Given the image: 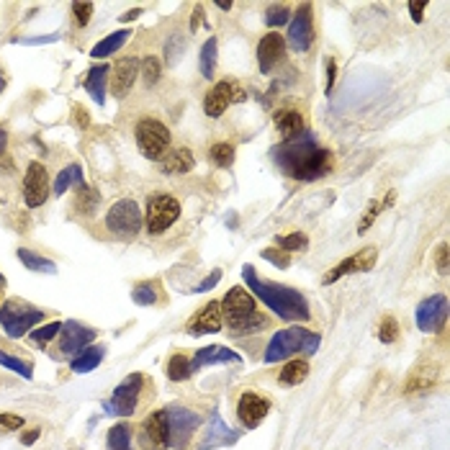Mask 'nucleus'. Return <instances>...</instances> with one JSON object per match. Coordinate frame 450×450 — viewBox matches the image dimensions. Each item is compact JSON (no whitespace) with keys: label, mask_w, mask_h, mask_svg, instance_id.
<instances>
[{"label":"nucleus","mask_w":450,"mask_h":450,"mask_svg":"<svg viewBox=\"0 0 450 450\" xmlns=\"http://www.w3.org/2000/svg\"><path fill=\"white\" fill-rule=\"evenodd\" d=\"M273 160L296 181H317L332 168V152L319 147L311 131H301L296 140H286L273 147Z\"/></svg>","instance_id":"obj_1"},{"label":"nucleus","mask_w":450,"mask_h":450,"mask_svg":"<svg viewBox=\"0 0 450 450\" xmlns=\"http://www.w3.org/2000/svg\"><path fill=\"white\" fill-rule=\"evenodd\" d=\"M242 278L250 286V291L255 293L257 299L263 301L273 314H278L280 319L286 321H306L311 319L309 301L304 299V293L296 289L280 286V283H270V280H260L252 265L242 268Z\"/></svg>","instance_id":"obj_2"},{"label":"nucleus","mask_w":450,"mask_h":450,"mask_svg":"<svg viewBox=\"0 0 450 450\" xmlns=\"http://www.w3.org/2000/svg\"><path fill=\"white\" fill-rule=\"evenodd\" d=\"M222 311L226 317V327L235 334L257 332V330L268 327V317H263L257 311L255 296L247 293L242 286H235L232 291H226L224 301H222Z\"/></svg>","instance_id":"obj_3"},{"label":"nucleus","mask_w":450,"mask_h":450,"mask_svg":"<svg viewBox=\"0 0 450 450\" xmlns=\"http://www.w3.org/2000/svg\"><path fill=\"white\" fill-rule=\"evenodd\" d=\"M321 337L317 332H309L306 327H289L273 334L265 350V363H278V360H289L296 353H317Z\"/></svg>","instance_id":"obj_4"},{"label":"nucleus","mask_w":450,"mask_h":450,"mask_svg":"<svg viewBox=\"0 0 450 450\" xmlns=\"http://www.w3.org/2000/svg\"><path fill=\"white\" fill-rule=\"evenodd\" d=\"M44 319V311L42 309H34L29 304H23V301H5L3 306H0V327H3V332L8 334V337H23V334L31 330L34 324H39Z\"/></svg>","instance_id":"obj_5"},{"label":"nucleus","mask_w":450,"mask_h":450,"mask_svg":"<svg viewBox=\"0 0 450 450\" xmlns=\"http://www.w3.org/2000/svg\"><path fill=\"white\" fill-rule=\"evenodd\" d=\"M134 140L147 160H160L170 144V129L157 118H142L134 129Z\"/></svg>","instance_id":"obj_6"},{"label":"nucleus","mask_w":450,"mask_h":450,"mask_svg":"<svg viewBox=\"0 0 450 450\" xmlns=\"http://www.w3.org/2000/svg\"><path fill=\"white\" fill-rule=\"evenodd\" d=\"M142 209L131 198H121L108 209L106 214V229L116 237H134L142 229Z\"/></svg>","instance_id":"obj_7"},{"label":"nucleus","mask_w":450,"mask_h":450,"mask_svg":"<svg viewBox=\"0 0 450 450\" xmlns=\"http://www.w3.org/2000/svg\"><path fill=\"white\" fill-rule=\"evenodd\" d=\"M181 216V204L178 198L172 196H165V193H157L152 196L150 204H147V232L150 235H162L165 229H170Z\"/></svg>","instance_id":"obj_8"},{"label":"nucleus","mask_w":450,"mask_h":450,"mask_svg":"<svg viewBox=\"0 0 450 450\" xmlns=\"http://www.w3.org/2000/svg\"><path fill=\"white\" fill-rule=\"evenodd\" d=\"M142 386H144V375L142 373L127 375V378L116 386L114 397L106 401V412L116 414V417H131L134 409H137V404H140Z\"/></svg>","instance_id":"obj_9"},{"label":"nucleus","mask_w":450,"mask_h":450,"mask_svg":"<svg viewBox=\"0 0 450 450\" xmlns=\"http://www.w3.org/2000/svg\"><path fill=\"white\" fill-rule=\"evenodd\" d=\"M168 427H170V448L183 450L191 442L193 432L201 427V417L193 409H165Z\"/></svg>","instance_id":"obj_10"},{"label":"nucleus","mask_w":450,"mask_h":450,"mask_svg":"<svg viewBox=\"0 0 450 450\" xmlns=\"http://www.w3.org/2000/svg\"><path fill=\"white\" fill-rule=\"evenodd\" d=\"M49 198V175L42 162H29L23 175V201L29 209H39Z\"/></svg>","instance_id":"obj_11"},{"label":"nucleus","mask_w":450,"mask_h":450,"mask_svg":"<svg viewBox=\"0 0 450 450\" xmlns=\"http://www.w3.org/2000/svg\"><path fill=\"white\" fill-rule=\"evenodd\" d=\"M375 260H378L375 247H363L360 252L345 257L340 265H334V268L330 270L324 278H321V286H332V283H337L340 278H345V276H353V273H368V270L375 265Z\"/></svg>","instance_id":"obj_12"},{"label":"nucleus","mask_w":450,"mask_h":450,"mask_svg":"<svg viewBox=\"0 0 450 450\" xmlns=\"http://www.w3.org/2000/svg\"><path fill=\"white\" fill-rule=\"evenodd\" d=\"M448 319V299L438 293L429 296L417 306V327L422 332H440Z\"/></svg>","instance_id":"obj_13"},{"label":"nucleus","mask_w":450,"mask_h":450,"mask_svg":"<svg viewBox=\"0 0 450 450\" xmlns=\"http://www.w3.org/2000/svg\"><path fill=\"white\" fill-rule=\"evenodd\" d=\"M314 39V26H311V5L301 3L289 26V47L293 52H306Z\"/></svg>","instance_id":"obj_14"},{"label":"nucleus","mask_w":450,"mask_h":450,"mask_svg":"<svg viewBox=\"0 0 450 450\" xmlns=\"http://www.w3.org/2000/svg\"><path fill=\"white\" fill-rule=\"evenodd\" d=\"M98 337L96 330H90L80 321H62V330H59V350L67 355H80L88 345Z\"/></svg>","instance_id":"obj_15"},{"label":"nucleus","mask_w":450,"mask_h":450,"mask_svg":"<svg viewBox=\"0 0 450 450\" xmlns=\"http://www.w3.org/2000/svg\"><path fill=\"white\" fill-rule=\"evenodd\" d=\"M268 412H270V401L263 399L260 394H255V391H247L237 401V417L242 422V427L247 429H255L263 419L268 417Z\"/></svg>","instance_id":"obj_16"},{"label":"nucleus","mask_w":450,"mask_h":450,"mask_svg":"<svg viewBox=\"0 0 450 450\" xmlns=\"http://www.w3.org/2000/svg\"><path fill=\"white\" fill-rule=\"evenodd\" d=\"M242 96L239 90H237V85L232 83V80H222V83H216L209 93H206L204 98V111H206V116H222L226 108L235 103L237 98Z\"/></svg>","instance_id":"obj_17"},{"label":"nucleus","mask_w":450,"mask_h":450,"mask_svg":"<svg viewBox=\"0 0 450 450\" xmlns=\"http://www.w3.org/2000/svg\"><path fill=\"white\" fill-rule=\"evenodd\" d=\"M140 75V59L137 57H124L114 64V75H111V93L114 98L129 96V90L134 88V80Z\"/></svg>","instance_id":"obj_18"},{"label":"nucleus","mask_w":450,"mask_h":450,"mask_svg":"<svg viewBox=\"0 0 450 450\" xmlns=\"http://www.w3.org/2000/svg\"><path fill=\"white\" fill-rule=\"evenodd\" d=\"M283 54H286V39L276 31L265 34V36L260 39V44H257V64H260V72L268 75L270 70L283 59Z\"/></svg>","instance_id":"obj_19"},{"label":"nucleus","mask_w":450,"mask_h":450,"mask_svg":"<svg viewBox=\"0 0 450 450\" xmlns=\"http://www.w3.org/2000/svg\"><path fill=\"white\" fill-rule=\"evenodd\" d=\"M150 448H170V427H168V417L165 412H152L147 422L142 425V445Z\"/></svg>","instance_id":"obj_20"},{"label":"nucleus","mask_w":450,"mask_h":450,"mask_svg":"<svg viewBox=\"0 0 450 450\" xmlns=\"http://www.w3.org/2000/svg\"><path fill=\"white\" fill-rule=\"evenodd\" d=\"M188 332L191 334H216L222 332V304H206L204 309L198 311L191 321H188Z\"/></svg>","instance_id":"obj_21"},{"label":"nucleus","mask_w":450,"mask_h":450,"mask_svg":"<svg viewBox=\"0 0 450 450\" xmlns=\"http://www.w3.org/2000/svg\"><path fill=\"white\" fill-rule=\"evenodd\" d=\"M232 442H237V432H232L229 425L219 417V412H214L211 419H209V425H206V435L198 448L214 450V448H222V445H232Z\"/></svg>","instance_id":"obj_22"},{"label":"nucleus","mask_w":450,"mask_h":450,"mask_svg":"<svg viewBox=\"0 0 450 450\" xmlns=\"http://www.w3.org/2000/svg\"><path fill=\"white\" fill-rule=\"evenodd\" d=\"M214 363H242V358L235 350L224 347V345H206V347H201L198 353L193 355L191 368L196 371V368H206V365Z\"/></svg>","instance_id":"obj_23"},{"label":"nucleus","mask_w":450,"mask_h":450,"mask_svg":"<svg viewBox=\"0 0 450 450\" xmlns=\"http://www.w3.org/2000/svg\"><path fill=\"white\" fill-rule=\"evenodd\" d=\"M435 384H438V365H417L409 373L404 391L407 394H425L429 388H435Z\"/></svg>","instance_id":"obj_24"},{"label":"nucleus","mask_w":450,"mask_h":450,"mask_svg":"<svg viewBox=\"0 0 450 450\" xmlns=\"http://www.w3.org/2000/svg\"><path fill=\"white\" fill-rule=\"evenodd\" d=\"M83 85H85V90L90 93V98L96 101L98 106H103L106 103V88H108V64H93L88 70Z\"/></svg>","instance_id":"obj_25"},{"label":"nucleus","mask_w":450,"mask_h":450,"mask_svg":"<svg viewBox=\"0 0 450 450\" xmlns=\"http://www.w3.org/2000/svg\"><path fill=\"white\" fill-rule=\"evenodd\" d=\"M196 168V160H193V152L181 147V150L168 152L160 162V170L168 172V175H183V172H191Z\"/></svg>","instance_id":"obj_26"},{"label":"nucleus","mask_w":450,"mask_h":450,"mask_svg":"<svg viewBox=\"0 0 450 450\" xmlns=\"http://www.w3.org/2000/svg\"><path fill=\"white\" fill-rule=\"evenodd\" d=\"M131 39V31L129 29H121V31H114L111 36H106L103 42H98L93 49H90V57H96V59H103V57H111L114 52H118L124 44Z\"/></svg>","instance_id":"obj_27"},{"label":"nucleus","mask_w":450,"mask_h":450,"mask_svg":"<svg viewBox=\"0 0 450 450\" xmlns=\"http://www.w3.org/2000/svg\"><path fill=\"white\" fill-rule=\"evenodd\" d=\"M276 127H278V131L286 140H296L301 131H306L299 111H280V114H276Z\"/></svg>","instance_id":"obj_28"},{"label":"nucleus","mask_w":450,"mask_h":450,"mask_svg":"<svg viewBox=\"0 0 450 450\" xmlns=\"http://www.w3.org/2000/svg\"><path fill=\"white\" fill-rule=\"evenodd\" d=\"M16 255H18V260H21V263L29 270H34V273H49V276H54V273H57V265H54V260L39 255V252H34V250H26V247H21Z\"/></svg>","instance_id":"obj_29"},{"label":"nucleus","mask_w":450,"mask_h":450,"mask_svg":"<svg viewBox=\"0 0 450 450\" xmlns=\"http://www.w3.org/2000/svg\"><path fill=\"white\" fill-rule=\"evenodd\" d=\"M103 355H106L103 345H90V347H85V350L72 360V371H75V373H90V371L98 368V363L103 360Z\"/></svg>","instance_id":"obj_30"},{"label":"nucleus","mask_w":450,"mask_h":450,"mask_svg":"<svg viewBox=\"0 0 450 450\" xmlns=\"http://www.w3.org/2000/svg\"><path fill=\"white\" fill-rule=\"evenodd\" d=\"M83 183H85V178H83V168H80V165H67V168L54 178L52 188L57 196H62V193H67L72 185L77 188V185H83Z\"/></svg>","instance_id":"obj_31"},{"label":"nucleus","mask_w":450,"mask_h":450,"mask_svg":"<svg viewBox=\"0 0 450 450\" xmlns=\"http://www.w3.org/2000/svg\"><path fill=\"white\" fill-rule=\"evenodd\" d=\"M106 448L108 450H131V427L127 422H118L108 429L106 435Z\"/></svg>","instance_id":"obj_32"},{"label":"nucleus","mask_w":450,"mask_h":450,"mask_svg":"<svg viewBox=\"0 0 450 450\" xmlns=\"http://www.w3.org/2000/svg\"><path fill=\"white\" fill-rule=\"evenodd\" d=\"M309 375V363L306 360H289L286 368L278 373V381L283 386H296Z\"/></svg>","instance_id":"obj_33"},{"label":"nucleus","mask_w":450,"mask_h":450,"mask_svg":"<svg viewBox=\"0 0 450 450\" xmlns=\"http://www.w3.org/2000/svg\"><path fill=\"white\" fill-rule=\"evenodd\" d=\"M201 75L206 77V80H211L216 72V39L211 36V39H206V44L201 47Z\"/></svg>","instance_id":"obj_34"},{"label":"nucleus","mask_w":450,"mask_h":450,"mask_svg":"<svg viewBox=\"0 0 450 450\" xmlns=\"http://www.w3.org/2000/svg\"><path fill=\"white\" fill-rule=\"evenodd\" d=\"M191 373H193L191 358H185V355L178 353L168 360V378H170V381H185Z\"/></svg>","instance_id":"obj_35"},{"label":"nucleus","mask_w":450,"mask_h":450,"mask_svg":"<svg viewBox=\"0 0 450 450\" xmlns=\"http://www.w3.org/2000/svg\"><path fill=\"white\" fill-rule=\"evenodd\" d=\"M140 70H142V77H144V85H157V80L162 75V62L157 57H144L140 62Z\"/></svg>","instance_id":"obj_36"},{"label":"nucleus","mask_w":450,"mask_h":450,"mask_svg":"<svg viewBox=\"0 0 450 450\" xmlns=\"http://www.w3.org/2000/svg\"><path fill=\"white\" fill-rule=\"evenodd\" d=\"M75 204H77V211H83V214H93L98 206V193L93 188H88L85 183L83 185H77V196H75Z\"/></svg>","instance_id":"obj_37"},{"label":"nucleus","mask_w":450,"mask_h":450,"mask_svg":"<svg viewBox=\"0 0 450 450\" xmlns=\"http://www.w3.org/2000/svg\"><path fill=\"white\" fill-rule=\"evenodd\" d=\"M276 245H278V250H283V252H296V250H304V247L309 245V239H306V235L304 232H291V235H283V237H276Z\"/></svg>","instance_id":"obj_38"},{"label":"nucleus","mask_w":450,"mask_h":450,"mask_svg":"<svg viewBox=\"0 0 450 450\" xmlns=\"http://www.w3.org/2000/svg\"><path fill=\"white\" fill-rule=\"evenodd\" d=\"M0 365H3V368H8V371H13V373L23 375V378H31V375H34L31 363H26V360L16 358V355L3 353V350H0Z\"/></svg>","instance_id":"obj_39"},{"label":"nucleus","mask_w":450,"mask_h":450,"mask_svg":"<svg viewBox=\"0 0 450 450\" xmlns=\"http://www.w3.org/2000/svg\"><path fill=\"white\" fill-rule=\"evenodd\" d=\"M131 299H134V304H140V306H152V304H157L160 293L155 289V283H142V286H137V289L131 291Z\"/></svg>","instance_id":"obj_40"},{"label":"nucleus","mask_w":450,"mask_h":450,"mask_svg":"<svg viewBox=\"0 0 450 450\" xmlns=\"http://www.w3.org/2000/svg\"><path fill=\"white\" fill-rule=\"evenodd\" d=\"M211 160L219 165V168H229L235 162V147L229 142H216L211 147Z\"/></svg>","instance_id":"obj_41"},{"label":"nucleus","mask_w":450,"mask_h":450,"mask_svg":"<svg viewBox=\"0 0 450 450\" xmlns=\"http://www.w3.org/2000/svg\"><path fill=\"white\" fill-rule=\"evenodd\" d=\"M378 340L384 345H391L399 340V321L394 317H384L381 327H378Z\"/></svg>","instance_id":"obj_42"},{"label":"nucleus","mask_w":450,"mask_h":450,"mask_svg":"<svg viewBox=\"0 0 450 450\" xmlns=\"http://www.w3.org/2000/svg\"><path fill=\"white\" fill-rule=\"evenodd\" d=\"M289 18H291L289 5H280V3L270 5L268 11H265V23L268 26H283V23H289Z\"/></svg>","instance_id":"obj_43"},{"label":"nucleus","mask_w":450,"mask_h":450,"mask_svg":"<svg viewBox=\"0 0 450 450\" xmlns=\"http://www.w3.org/2000/svg\"><path fill=\"white\" fill-rule=\"evenodd\" d=\"M59 330H62V321H49V324H44V327H39V330H34L31 340L39 345H47L52 337L59 334Z\"/></svg>","instance_id":"obj_44"},{"label":"nucleus","mask_w":450,"mask_h":450,"mask_svg":"<svg viewBox=\"0 0 450 450\" xmlns=\"http://www.w3.org/2000/svg\"><path fill=\"white\" fill-rule=\"evenodd\" d=\"M260 257H265V260H268V263H273L276 268H289V265H291L289 252H283V250H278V247H268V250H263V252H260Z\"/></svg>","instance_id":"obj_45"},{"label":"nucleus","mask_w":450,"mask_h":450,"mask_svg":"<svg viewBox=\"0 0 450 450\" xmlns=\"http://www.w3.org/2000/svg\"><path fill=\"white\" fill-rule=\"evenodd\" d=\"M378 214H381V204H378V201H371V206L365 209V214L360 216V222H358V235H365V232H368V226L378 219Z\"/></svg>","instance_id":"obj_46"},{"label":"nucleus","mask_w":450,"mask_h":450,"mask_svg":"<svg viewBox=\"0 0 450 450\" xmlns=\"http://www.w3.org/2000/svg\"><path fill=\"white\" fill-rule=\"evenodd\" d=\"M93 11H96V5H93V3H72V16H75L77 26H88Z\"/></svg>","instance_id":"obj_47"},{"label":"nucleus","mask_w":450,"mask_h":450,"mask_svg":"<svg viewBox=\"0 0 450 450\" xmlns=\"http://www.w3.org/2000/svg\"><path fill=\"white\" fill-rule=\"evenodd\" d=\"M324 75H327V85H324V93L330 96L334 88V77H337V62H334L332 57H327L324 59Z\"/></svg>","instance_id":"obj_48"},{"label":"nucleus","mask_w":450,"mask_h":450,"mask_svg":"<svg viewBox=\"0 0 450 450\" xmlns=\"http://www.w3.org/2000/svg\"><path fill=\"white\" fill-rule=\"evenodd\" d=\"M183 47H185V42H183L181 36H172L170 42H168V49H165V57H168V62H175V59L181 57Z\"/></svg>","instance_id":"obj_49"},{"label":"nucleus","mask_w":450,"mask_h":450,"mask_svg":"<svg viewBox=\"0 0 450 450\" xmlns=\"http://www.w3.org/2000/svg\"><path fill=\"white\" fill-rule=\"evenodd\" d=\"M435 268H438V273H448V245L442 242V245L435 250Z\"/></svg>","instance_id":"obj_50"},{"label":"nucleus","mask_w":450,"mask_h":450,"mask_svg":"<svg viewBox=\"0 0 450 450\" xmlns=\"http://www.w3.org/2000/svg\"><path fill=\"white\" fill-rule=\"evenodd\" d=\"M23 427V417L18 414H0V429H21Z\"/></svg>","instance_id":"obj_51"},{"label":"nucleus","mask_w":450,"mask_h":450,"mask_svg":"<svg viewBox=\"0 0 450 450\" xmlns=\"http://www.w3.org/2000/svg\"><path fill=\"white\" fill-rule=\"evenodd\" d=\"M219 280H222V270H214V273H211L209 278L201 280V283H198V286L193 289V293H204V291L214 289V286H216V283H219Z\"/></svg>","instance_id":"obj_52"},{"label":"nucleus","mask_w":450,"mask_h":450,"mask_svg":"<svg viewBox=\"0 0 450 450\" xmlns=\"http://www.w3.org/2000/svg\"><path fill=\"white\" fill-rule=\"evenodd\" d=\"M425 8H427V3H425V0H419V3H409V13H412L414 23L425 21Z\"/></svg>","instance_id":"obj_53"},{"label":"nucleus","mask_w":450,"mask_h":450,"mask_svg":"<svg viewBox=\"0 0 450 450\" xmlns=\"http://www.w3.org/2000/svg\"><path fill=\"white\" fill-rule=\"evenodd\" d=\"M39 435H42V429H39V427H36V429H29V432H26V435L21 438V440H23V445H34Z\"/></svg>","instance_id":"obj_54"},{"label":"nucleus","mask_w":450,"mask_h":450,"mask_svg":"<svg viewBox=\"0 0 450 450\" xmlns=\"http://www.w3.org/2000/svg\"><path fill=\"white\" fill-rule=\"evenodd\" d=\"M201 13H204V8H201V5H196V11H193V21H191V31H198V26H201Z\"/></svg>","instance_id":"obj_55"},{"label":"nucleus","mask_w":450,"mask_h":450,"mask_svg":"<svg viewBox=\"0 0 450 450\" xmlns=\"http://www.w3.org/2000/svg\"><path fill=\"white\" fill-rule=\"evenodd\" d=\"M75 118H77V127H83V129L90 127V121H88V114L83 111V108H75Z\"/></svg>","instance_id":"obj_56"},{"label":"nucleus","mask_w":450,"mask_h":450,"mask_svg":"<svg viewBox=\"0 0 450 450\" xmlns=\"http://www.w3.org/2000/svg\"><path fill=\"white\" fill-rule=\"evenodd\" d=\"M140 8H134V11H129V13H124V16H121V18H118V21L121 23H129V21H134V18H137V16H140Z\"/></svg>","instance_id":"obj_57"},{"label":"nucleus","mask_w":450,"mask_h":450,"mask_svg":"<svg viewBox=\"0 0 450 450\" xmlns=\"http://www.w3.org/2000/svg\"><path fill=\"white\" fill-rule=\"evenodd\" d=\"M5 144H8V134H5L3 129H0V155L5 152Z\"/></svg>","instance_id":"obj_58"},{"label":"nucleus","mask_w":450,"mask_h":450,"mask_svg":"<svg viewBox=\"0 0 450 450\" xmlns=\"http://www.w3.org/2000/svg\"><path fill=\"white\" fill-rule=\"evenodd\" d=\"M216 8H219V11H229V8H232V3H216Z\"/></svg>","instance_id":"obj_59"},{"label":"nucleus","mask_w":450,"mask_h":450,"mask_svg":"<svg viewBox=\"0 0 450 450\" xmlns=\"http://www.w3.org/2000/svg\"><path fill=\"white\" fill-rule=\"evenodd\" d=\"M0 289H5V276L0 273Z\"/></svg>","instance_id":"obj_60"},{"label":"nucleus","mask_w":450,"mask_h":450,"mask_svg":"<svg viewBox=\"0 0 450 450\" xmlns=\"http://www.w3.org/2000/svg\"><path fill=\"white\" fill-rule=\"evenodd\" d=\"M0 90H5V80H3V75H0Z\"/></svg>","instance_id":"obj_61"}]
</instances>
